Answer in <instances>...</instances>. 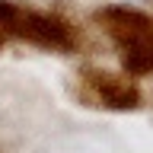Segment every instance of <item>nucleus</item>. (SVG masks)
Returning <instances> with one entry per match:
<instances>
[{
  "mask_svg": "<svg viewBox=\"0 0 153 153\" xmlns=\"http://www.w3.org/2000/svg\"><path fill=\"white\" fill-rule=\"evenodd\" d=\"M93 22L112 38L128 76L153 74V16L137 7L105 3L93 13Z\"/></svg>",
  "mask_w": 153,
  "mask_h": 153,
  "instance_id": "f257e3e1",
  "label": "nucleus"
},
{
  "mask_svg": "<svg viewBox=\"0 0 153 153\" xmlns=\"http://www.w3.org/2000/svg\"><path fill=\"white\" fill-rule=\"evenodd\" d=\"M0 32L19 42H29L35 48H48V51H76V35L64 19L32 7H19V3H13Z\"/></svg>",
  "mask_w": 153,
  "mask_h": 153,
  "instance_id": "f03ea898",
  "label": "nucleus"
},
{
  "mask_svg": "<svg viewBox=\"0 0 153 153\" xmlns=\"http://www.w3.org/2000/svg\"><path fill=\"white\" fill-rule=\"evenodd\" d=\"M76 99L96 108H108V112H134L143 102L134 76L112 74L102 67H83L76 74Z\"/></svg>",
  "mask_w": 153,
  "mask_h": 153,
  "instance_id": "7ed1b4c3",
  "label": "nucleus"
},
{
  "mask_svg": "<svg viewBox=\"0 0 153 153\" xmlns=\"http://www.w3.org/2000/svg\"><path fill=\"white\" fill-rule=\"evenodd\" d=\"M3 38H7V35H3V32H0V48H3Z\"/></svg>",
  "mask_w": 153,
  "mask_h": 153,
  "instance_id": "20e7f679",
  "label": "nucleus"
}]
</instances>
